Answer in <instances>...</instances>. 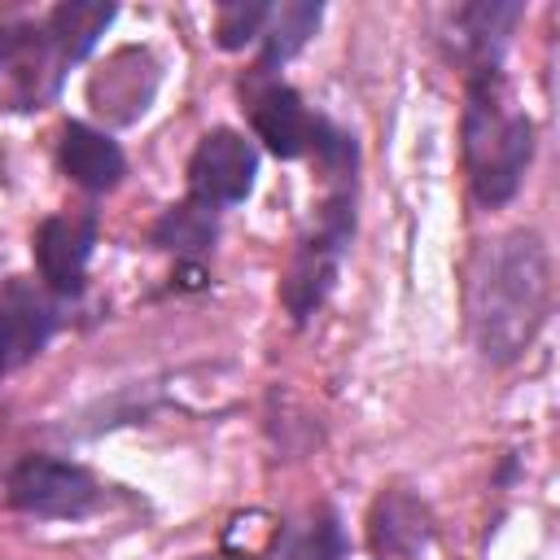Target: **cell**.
Instances as JSON below:
<instances>
[{
  "label": "cell",
  "mask_w": 560,
  "mask_h": 560,
  "mask_svg": "<svg viewBox=\"0 0 560 560\" xmlns=\"http://www.w3.org/2000/svg\"><path fill=\"white\" fill-rule=\"evenodd\" d=\"M551 306V258L538 232H508L477 249L468 276V328L486 363H512L529 350Z\"/></svg>",
  "instance_id": "1"
},
{
  "label": "cell",
  "mask_w": 560,
  "mask_h": 560,
  "mask_svg": "<svg viewBox=\"0 0 560 560\" xmlns=\"http://www.w3.org/2000/svg\"><path fill=\"white\" fill-rule=\"evenodd\" d=\"M153 245L158 249H171V254H179V258H197V254H206L210 245H214V210L210 206H201V201H179V206H171L162 219H158V228H153Z\"/></svg>",
  "instance_id": "16"
},
{
  "label": "cell",
  "mask_w": 560,
  "mask_h": 560,
  "mask_svg": "<svg viewBox=\"0 0 560 560\" xmlns=\"http://www.w3.org/2000/svg\"><path fill=\"white\" fill-rule=\"evenodd\" d=\"M534 158V122L512 105L508 79L499 66L468 70L464 105V162L481 206H503L516 197Z\"/></svg>",
  "instance_id": "3"
},
{
  "label": "cell",
  "mask_w": 560,
  "mask_h": 560,
  "mask_svg": "<svg viewBox=\"0 0 560 560\" xmlns=\"http://www.w3.org/2000/svg\"><path fill=\"white\" fill-rule=\"evenodd\" d=\"M346 556V529L332 512H315L302 529L289 534L280 560H341Z\"/></svg>",
  "instance_id": "17"
},
{
  "label": "cell",
  "mask_w": 560,
  "mask_h": 560,
  "mask_svg": "<svg viewBox=\"0 0 560 560\" xmlns=\"http://www.w3.org/2000/svg\"><path fill=\"white\" fill-rule=\"evenodd\" d=\"M57 306L26 280H9L0 298V376L22 368L52 332Z\"/></svg>",
  "instance_id": "10"
},
{
  "label": "cell",
  "mask_w": 560,
  "mask_h": 560,
  "mask_svg": "<svg viewBox=\"0 0 560 560\" xmlns=\"http://www.w3.org/2000/svg\"><path fill=\"white\" fill-rule=\"evenodd\" d=\"M258 175V153L254 144L232 131V127H214L201 136V144L192 149L188 162V197L219 210V206H236L249 197Z\"/></svg>",
  "instance_id": "6"
},
{
  "label": "cell",
  "mask_w": 560,
  "mask_h": 560,
  "mask_svg": "<svg viewBox=\"0 0 560 560\" xmlns=\"http://www.w3.org/2000/svg\"><path fill=\"white\" fill-rule=\"evenodd\" d=\"M210 560H232V556H210Z\"/></svg>",
  "instance_id": "19"
},
{
  "label": "cell",
  "mask_w": 560,
  "mask_h": 560,
  "mask_svg": "<svg viewBox=\"0 0 560 560\" xmlns=\"http://www.w3.org/2000/svg\"><path fill=\"white\" fill-rule=\"evenodd\" d=\"M9 503L26 516H44V521H74L88 516L101 499L96 481L88 468L70 464V459H52V455H22L9 468Z\"/></svg>",
  "instance_id": "4"
},
{
  "label": "cell",
  "mask_w": 560,
  "mask_h": 560,
  "mask_svg": "<svg viewBox=\"0 0 560 560\" xmlns=\"http://www.w3.org/2000/svg\"><path fill=\"white\" fill-rule=\"evenodd\" d=\"M158 88V66L144 48H118L101 74H92L88 83V101L96 114L114 118V122H131L136 114H144L149 96Z\"/></svg>",
  "instance_id": "8"
},
{
  "label": "cell",
  "mask_w": 560,
  "mask_h": 560,
  "mask_svg": "<svg viewBox=\"0 0 560 560\" xmlns=\"http://www.w3.org/2000/svg\"><path fill=\"white\" fill-rule=\"evenodd\" d=\"M368 542L376 560H416L433 542V512L407 490H385L368 516Z\"/></svg>",
  "instance_id": "9"
},
{
  "label": "cell",
  "mask_w": 560,
  "mask_h": 560,
  "mask_svg": "<svg viewBox=\"0 0 560 560\" xmlns=\"http://www.w3.org/2000/svg\"><path fill=\"white\" fill-rule=\"evenodd\" d=\"M319 4L315 0H289V4H271V18L262 26V61L254 74H271L276 66H284L319 26Z\"/></svg>",
  "instance_id": "15"
},
{
  "label": "cell",
  "mask_w": 560,
  "mask_h": 560,
  "mask_svg": "<svg viewBox=\"0 0 560 560\" xmlns=\"http://www.w3.org/2000/svg\"><path fill=\"white\" fill-rule=\"evenodd\" d=\"M114 13L118 9L109 0H66V4H57L48 13V26L44 31H48L57 57L70 66V61H79V57H88L96 48V39L114 22Z\"/></svg>",
  "instance_id": "14"
},
{
  "label": "cell",
  "mask_w": 560,
  "mask_h": 560,
  "mask_svg": "<svg viewBox=\"0 0 560 560\" xmlns=\"http://www.w3.org/2000/svg\"><path fill=\"white\" fill-rule=\"evenodd\" d=\"M311 149H315V162L328 179V197L319 206L315 232L298 245L289 276L280 284V298H284L293 319H306L328 298V289L337 280V262L354 236V136L341 131L337 122L319 118Z\"/></svg>",
  "instance_id": "2"
},
{
  "label": "cell",
  "mask_w": 560,
  "mask_h": 560,
  "mask_svg": "<svg viewBox=\"0 0 560 560\" xmlns=\"http://www.w3.org/2000/svg\"><path fill=\"white\" fill-rule=\"evenodd\" d=\"M96 245V219L92 214H52L35 232V262L52 293H79L83 271Z\"/></svg>",
  "instance_id": "7"
},
{
  "label": "cell",
  "mask_w": 560,
  "mask_h": 560,
  "mask_svg": "<svg viewBox=\"0 0 560 560\" xmlns=\"http://www.w3.org/2000/svg\"><path fill=\"white\" fill-rule=\"evenodd\" d=\"M525 18V4L516 0H477V4H464L455 13V48H459V61L468 70H486V66H499L516 22Z\"/></svg>",
  "instance_id": "12"
},
{
  "label": "cell",
  "mask_w": 560,
  "mask_h": 560,
  "mask_svg": "<svg viewBox=\"0 0 560 560\" xmlns=\"http://www.w3.org/2000/svg\"><path fill=\"white\" fill-rule=\"evenodd\" d=\"M249 122L276 158H302L311 149V136H315L311 109L284 83H262V88L249 83Z\"/></svg>",
  "instance_id": "11"
},
{
  "label": "cell",
  "mask_w": 560,
  "mask_h": 560,
  "mask_svg": "<svg viewBox=\"0 0 560 560\" xmlns=\"http://www.w3.org/2000/svg\"><path fill=\"white\" fill-rule=\"evenodd\" d=\"M267 18H271V4H262V0H228V4H219V18H214L219 48L236 52V48L262 39Z\"/></svg>",
  "instance_id": "18"
},
{
  "label": "cell",
  "mask_w": 560,
  "mask_h": 560,
  "mask_svg": "<svg viewBox=\"0 0 560 560\" xmlns=\"http://www.w3.org/2000/svg\"><path fill=\"white\" fill-rule=\"evenodd\" d=\"M61 57L44 26L13 22L0 26V105L4 109H35L61 83Z\"/></svg>",
  "instance_id": "5"
},
{
  "label": "cell",
  "mask_w": 560,
  "mask_h": 560,
  "mask_svg": "<svg viewBox=\"0 0 560 560\" xmlns=\"http://www.w3.org/2000/svg\"><path fill=\"white\" fill-rule=\"evenodd\" d=\"M61 166L88 192H105L127 175L122 149L105 131H96L88 122H66V131H61Z\"/></svg>",
  "instance_id": "13"
}]
</instances>
